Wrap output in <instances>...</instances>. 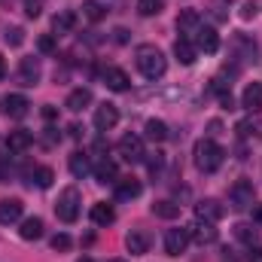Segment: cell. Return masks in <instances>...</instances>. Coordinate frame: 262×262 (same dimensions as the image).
<instances>
[{
    "label": "cell",
    "mask_w": 262,
    "mask_h": 262,
    "mask_svg": "<svg viewBox=\"0 0 262 262\" xmlns=\"http://www.w3.org/2000/svg\"><path fill=\"white\" fill-rule=\"evenodd\" d=\"M192 159H195V168L201 174H213L220 165H223V159H226V149L213 140V137H201L195 143V149H192Z\"/></svg>",
    "instance_id": "6da1fadb"
},
{
    "label": "cell",
    "mask_w": 262,
    "mask_h": 262,
    "mask_svg": "<svg viewBox=\"0 0 262 262\" xmlns=\"http://www.w3.org/2000/svg\"><path fill=\"white\" fill-rule=\"evenodd\" d=\"M137 70L146 76V79H162L165 76V70H168V61H165V55H162V49H156V46H137Z\"/></svg>",
    "instance_id": "7a4b0ae2"
},
{
    "label": "cell",
    "mask_w": 262,
    "mask_h": 262,
    "mask_svg": "<svg viewBox=\"0 0 262 262\" xmlns=\"http://www.w3.org/2000/svg\"><path fill=\"white\" fill-rule=\"evenodd\" d=\"M79 204H82L79 189H76V186H67L64 192L58 195V204H55L58 220H61V223H76V216H79Z\"/></svg>",
    "instance_id": "3957f363"
},
{
    "label": "cell",
    "mask_w": 262,
    "mask_h": 262,
    "mask_svg": "<svg viewBox=\"0 0 262 262\" xmlns=\"http://www.w3.org/2000/svg\"><path fill=\"white\" fill-rule=\"evenodd\" d=\"M253 198H256V189H253L250 180H235V183H232V189H229V204H232L235 210L253 207Z\"/></svg>",
    "instance_id": "277c9868"
},
{
    "label": "cell",
    "mask_w": 262,
    "mask_h": 262,
    "mask_svg": "<svg viewBox=\"0 0 262 262\" xmlns=\"http://www.w3.org/2000/svg\"><path fill=\"white\" fill-rule=\"evenodd\" d=\"M189 229H168L165 232V253L168 256H180V253H186V247H189Z\"/></svg>",
    "instance_id": "5b68a950"
},
{
    "label": "cell",
    "mask_w": 262,
    "mask_h": 262,
    "mask_svg": "<svg viewBox=\"0 0 262 262\" xmlns=\"http://www.w3.org/2000/svg\"><path fill=\"white\" fill-rule=\"evenodd\" d=\"M119 156L128 162V165H137V162H143V140L137 137V134H125L122 140H119Z\"/></svg>",
    "instance_id": "8992f818"
},
{
    "label": "cell",
    "mask_w": 262,
    "mask_h": 262,
    "mask_svg": "<svg viewBox=\"0 0 262 262\" xmlns=\"http://www.w3.org/2000/svg\"><path fill=\"white\" fill-rule=\"evenodd\" d=\"M177 31H180V40L198 37V31H201V15H198L195 9H183V12L177 15Z\"/></svg>",
    "instance_id": "52a82bcc"
},
{
    "label": "cell",
    "mask_w": 262,
    "mask_h": 262,
    "mask_svg": "<svg viewBox=\"0 0 262 262\" xmlns=\"http://www.w3.org/2000/svg\"><path fill=\"white\" fill-rule=\"evenodd\" d=\"M40 73H43V67H40V58H21L18 61V82L21 85H37L40 82Z\"/></svg>",
    "instance_id": "ba28073f"
},
{
    "label": "cell",
    "mask_w": 262,
    "mask_h": 262,
    "mask_svg": "<svg viewBox=\"0 0 262 262\" xmlns=\"http://www.w3.org/2000/svg\"><path fill=\"white\" fill-rule=\"evenodd\" d=\"M3 110H6V116H12V119H25V116L31 113V104H28L25 95H6V98H3Z\"/></svg>",
    "instance_id": "9c48e42d"
},
{
    "label": "cell",
    "mask_w": 262,
    "mask_h": 262,
    "mask_svg": "<svg viewBox=\"0 0 262 262\" xmlns=\"http://www.w3.org/2000/svg\"><path fill=\"white\" fill-rule=\"evenodd\" d=\"M116 122H119V110H116L113 104H101V107L95 110V128L98 131H110Z\"/></svg>",
    "instance_id": "30bf717a"
},
{
    "label": "cell",
    "mask_w": 262,
    "mask_h": 262,
    "mask_svg": "<svg viewBox=\"0 0 262 262\" xmlns=\"http://www.w3.org/2000/svg\"><path fill=\"white\" fill-rule=\"evenodd\" d=\"M223 213H226V210H223V204H220L216 198H204V201H198L195 204V216L198 220H204V223H216Z\"/></svg>",
    "instance_id": "8fae6325"
},
{
    "label": "cell",
    "mask_w": 262,
    "mask_h": 262,
    "mask_svg": "<svg viewBox=\"0 0 262 262\" xmlns=\"http://www.w3.org/2000/svg\"><path fill=\"white\" fill-rule=\"evenodd\" d=\"M21 210H25V204H21L18 198H3V201H0V226L18 223V220H21Z\"/></svg>",
    "instance_id": "7c38bea8"
},
{
    "label": "cell",
    "mask_w": 262,
    "mask_h": 262,
    "mask_svg": "<svg viewBox=\"0 0 262 262\" xmlns=\"http://www.w3.org/2000/svg\"><path fill=\"white\" fill-rule=\"evenodd\" d=\"M128 73L122 70V67H107L104 70V85L110 89V92H128Z\"/></svg>",
    "instance_id": "4fadbf2b"
},
{
    "label": "cell",
    "mask_w": 262,
    "mask_h": 262,
    "mask_svg": "<svg viewBox=\"0 0 262 262\" xmlns=\"http://www.w3.org/2000/svg\"><path fill=\"white\" fill-rule=\"evenodd\" d=\"M125 247H128L131 256H143V253L149 250V235H146L143 229H131L128 238H125Z\"/></svg>",
    "instance_id": "5bb4252c"
},
{
    "label": "cell",
    "mask_w": 262,
    "mask_h": 262,
    "mask_svg": "<svg viewBox=\"0 0 262 262\" xmlns=\"http://www.w3.org/2000/svg\"><path fill=\"white\" fill-rule=\"evenodd\" d=\"M31 143H34V134L25 131V128L9 131V137H6V149H9V152H25Z\"/></svg>",
    "instance_id": "9a60e30c"
},
{
    "label": "cell",
    "mask_w": 262,
    "mask_h": 262,
    "mask_svg": "<svg viewBox=\"0 0 262 262\" xmlns=\"http://www.w3.org/2000/svg\"><path fill=\"white\" fill-rule=\"evenodd\" d=\"M174 55H177V61H180L183 67H189V64H195L198 49H195L192 40H177V43H174Z\"/></svg>",
    "instance_id": "2e32d148"
},
{
    "label": "cell",
    "mask_w": 262,
    "mask_h": 262,
    "mask_svg": "<svg viewBox=\"0 0 262 262\" xmlns=\"http://www.w3.org/2000/svg\"><path fill=\"white\" fill-rule=\"evenodd\" d=\"M189 238H195L198 244H213L216 241V229H213V223L198 220L195 226H189Z\"/></svg>",
    "instance_id": "e0dca14e"
},
{
    "label": "cell",
    "mask_w": 262,
    "mask_h": 262,
    "mask_svg": "<svg viewBox=\"0 0 262 262\" xmlns=\"http://www.w3.org/2000/svg\"><path fill=\"white\" fill-rule=\"evenodd\" d=\"M241 104H244L250 113H259V110H262V82H250V85L244 89Z\"/></svg>",
    "instance_id": "ac0fdd59"
},
{
    "label": "cell",
    "mask_w": 262,
    "mask_h": 262,
    "mask_svg": "<svg viewBox=\"0 0 262 262\" xmlns=\"http://www.w3.org/2000/svg\"><path fill=\"white\" fill-rule=\"evenodd\" d=\"M43 220L40 216H28V220H21V229H18V235L25 238V241H37V238H43Z\"/></svg>",
    "instance_id": "d6986e66"
},
{
    "label": "cell",
    "mask_w": 262,
    "mask_h": 262,
    "mask_svg": "<svg viewBox=\"0 0 262 262\" xmlns=\"http://www.w3.org/2000/svg\"><path fill=\"white\" fill-rule=\"evenodd\" d=\"M195 43H198V49H204L207 55H213V52L220 49V34H216L213 28H201L198 37H195Z\"/></svg>",
    "instance_id": "ffe728a7"
},
{
    "label": "cell",
    "mask_w": 262,
    "mask_h": 262,
    "mask_svg": "<svg viewBox=\"0 0 262 262\" xmlns=\"http://www.w3.org/2000/svg\"><path fill=\"white\" fill-rule=\"evenodd\" d=\"M140 180H134V177H125V180H116V198L119 201H131V198L140 195Z\"/></svg>",
    "instance_id": "44dd1931"
},
{
    "label": "cell",
    "mask_w": 262,
    "mask_h": 262,
    "mask_svg": "<svg viewBox=\"0 0 262 262\" xmlns=\"http://www.w3.org/2000/svg\"><path fill=\"white\" fill-rule=\"evenodd\" d=\"M116 174H119V171H116V162L107 159V156L95 165V177H98V183H116Z\"/></svg>",
    "instance_id": "7402d4cb"
},
{
    "label": "cell",
    "mask_w": 262,
    "mask_h": 262,
    "mask_svg": "<svg viewBox=\"0 0 262 262\" xmlns=\"http://www.w3.org/2000/svg\"><path fill=\"white\" fill-rule=\"evenodd\" d=\"M89 104H92V92H89V89H73V92H70V95H67V110H70V113H79V110H82V107H89Z\"/></svg>",
    "instance_id": "603a6c76"
},
{
    "label": "cell",
    "mask_w": 262,
    "mask_h": 262,
    "mask_svg": "<svg viewBox=\"0 0 262 262\" xmlns=\"http://www.w3.org/2000/svg\"><path fill=\"white\" fill-rule=\"evenodd\" d=\"M76 28V12L73 9H61L55 18H52V31L55 34H70Z\"/></svg>",
    "instance_id": "cb8c5ba5"
},
{
    "label": "cell",
    "mask_w": 262,
    "mask_h": 262,
    "mask_svg": "<svg viewBox=\"0 0 262 262\" xmlns=\"http://www.w3.org/2000/svg\"><path fill=\"white\" fill-rule=\"evenodd\" d=\"M92 223H95V226H110V223H116V210L101 201V204L92 207Z\"/></svg>",
    "instance_id": "d4e9b609"
},
{
    "label": "cell",
    "mask_w": 262,
    "mask_h": 262,
    "mask_svg": "<svg viewBox=\"0 0 262 262\" xmlns=\"http://www.w3.org/2000/svg\"><path fill=\"white\" fill-rule=\"evenodd\" d=\"M67 165H70V174H73V177H79V180L92 171V165H89V156H85V152H73V156L67 159Z\"/></svg>",
    "instance_id": "484cf974"
},
{
    "label": "cell",
    "mask_w": 262,
    "mask_h": 262,
    "mask_svg": "<svg viewBox=\"0 0 262 262\" xmlns=\"http://www.w3.org/2000/svg\"><path fill=\"white\" fill-rule=\"evenodd\" d=\"M235 238H238L241 244H247V247H256V244H259V232H256L253 226H247V223H238V226H235Z\"/></svg>",
    "instance_id": "4316f807"
},
{
    "label": "cell",
    "mask_w": 262,
    "mask_h": 262,
    "mask_svg": "<svg viewBox=\"0 0 262 262\" xmlns=\"http://www.w3.org/2000/svg\"><path fill=\"white\" fill-rule=\"evenodd\" d=\"M82 15H85L89 21H101V18L107 15V6H104L101 0H85V3H82Z\"/></svg>",
    "instance_id": "83f0119b"
},
{
    "label": "cell",
    "mask_w": 262,
    "mask_h": 262,
    "mask_svg": "<svg viewBox=\"0 0 262 262\" xmlns=\"http://www.w3.org/2000/svg\"><path fill=\"white\" fill-rule=\"evenodd\" d=\"M152 213L162 216V220H177L180 216V204H174V201H156L152 204Z\"/></svg>",
    "instance_id": "f1b7e54d"
},
{
    "label": "cell",
    "mask_w": 262,
    "mask_h": 262,
    "mask_svg": "<svg viewBox=\"0 0 262 262\" xmlns=\"http://www.w3.org/2000/svg\"><path fill=\"white\" fill-rule=\"evenodd\" d=\"M34 183L40 186V189H49L52 186V180H55V174H52V168H46V165H40V168H34Z\"/></svg>",
    "instance_id": "f546056e"
},
{
    "label": "cell",
    "mask_w": 262,
    "mask_h": 262,
    "mask_svg": "<svg viewBox=\"0 0 262 262\" xmlns=\"http://www.w3.org/2000/svg\"><path fill=\"white\" fill-rule=\"evenodd\" d=\"M146 137L156 140V143L165 140V137H168V125H165L162 119H149V122H146Z\"/></svg>",
    "instance_id": "4dcf8cb0"
},
{
    "label": "cell",
    "mask_w": 262,
    "mask_h": 262,
    "mask_svg": "<svg viewBox=\"0 0 262 262\" xmlns=\"http://www.w3.org/2000/svg\"><path fill=\"white\" fill-rule=\"evenodd\" d=\"M162 0H137V12L140 15H159L162 12Z\"/></svg>",
    "instance_id": "1f68e13d"
},
{
    "label": "cell",
    "mask_w": 262,
    "mask_h": 262,
    "mask_svg": "<svg viewBox=\"0 0 262 262\" xmlns=\"http://www.w3.org/2000/svg\"><path fill=\"white\" fill-rule=\"evenodd\" d=\"M3 40H6L9 46H21V43H25V31H21V28H6Z\"/></svg>",
    "instance_id": "d6a6232c"
},
{
    "label": "cell",
    "mask_w": 262,
    "mask_h": 262,
    "mask_svg": "<svg viewBox=\"0 0 262 262\" xmlns=\"http://www.w3.org/2000/svg\"><path fill=\"white\" fill-rule=\"evenodd\" d=\"M37 49H40L43 55H52V52H55V37H49V34H43V37L37 40Z\"/></svg>",
    "instance_id": "836d02e7"
},
{
    "label": "cell",
    "mask_w": 262,
    "mask_h": 262,
    "mask_svg": "<svg viewBox=\"0 0 262 262\" xmlns=\"http://www.w3.org/2000/svg\"><path fill=\"white\" fill-rule=\"evenodd\" d=\"M43 12V0H25V15L28 18H37Z\"/></svg>",
    "instance_id": "e575fe53"
},
{
    "label": "cell",
    "mask_w": 262,
    "mask_h": 262,
    "mask_svg": "<svg viewBox=\"0 0 262 262\" xmlns=\"http://www.w3.org/2000/svg\"><path fill=\"white\" fill-rule=\"evenodd\" d=\"M67 247H70V235L61 232V235H55V238H52V250H67Z\"/></svg>",
    "instance_id": "d590c367"
},
{
    "label": "cell",
    "mask_w": 262,
    "mask_h": 262,
    "mask_svg": "<svg viewBox=\"0 0 262 262\" xmlns=\"http://www.w3.org/2000/svg\"><path fill=\"white\" fill-rule=\"evenodd\" d=\"M146 165H149V171H152V174H159V171H162V165H165V156H162V152H156Z\"/></svg>",
    "instance_id": "8d00e7d4"
},
{
    "label": "cell",
    "mask_w": 262,
    "mask_h": 262,
    "mask_svg": "<svg viewBox=\"0 0 262 262\" xmlns=\"http://www.w3.org/2000/svg\"><path fill=\"white\" fill-rule=\"evenodd\" d=\"M220 104H223L226 110H235V98H232V92H220Z\"/></svg>",
    "instance_id": "74e56055"
},
{
    "label": "cell",
    "mask_w": 262,
    "mask_h": 262,
    "mask_svg": "<svg viewBox=\"0 0 262 262\" xmlns=\"http://www.w3.org/2000/svg\"><path fill=\"white\" fill-rule=\"evenodd\" d=\"M113 40H116V43H128V31H125V28H116V31H113Z\"/></svg>",
    "instance_id": "f35d334b"
},
{
    "label": "cell",
    "mask_w": 262,
    "mask_h": 262,
    "mask_svg": "<svg viewBox=\"0 0 262 262\" xmlns=\"http://www.w3.org/2000/svg\"><path fill=\"white\" fill-rule=\"evenodd\" d=\"M247 262H262V247L256 244V247H250V256H247Z\"/></svg>",
    "instance_id": "ab89813d"
},
{
    "label": "cell",
    "mask_w": 262,
    "mask_h": 262,
    "mask_svg": "<svg viewBox=\"0 0 262 262\" xmlns=\"http://www.w3.org/2000/svg\"><path fill=\"white\" fill-rule=\"evenodd\" d=\"M43 116H46V119H49V122H52V119H55V116H58V110H55V107H52V104H46V107H43Z\"/></svg>",
    "instance_id": "60d3db41"
},
{
    "label": "cell",
    "mask_w": 262,
    "mask_h": 262,
    "mask_svg": "<svg viewBox=\"0 0 262 262\" xmlns=\"http://www.w3.org/2000/svg\"><path fill=\"white\" fill-rule=\"evenodd\" d=\"M253 223L262 226V204H253Z\"/></svg>",
    "instance_id": "b9f144b4"
},
{
    "label": "cell",
    "mask_w": 262,
    "mask_h": 262,
    "mask_svg": "<svg viewBox=\"0 0 262 262\" xmlns=\"http://www.w3.org/2000/svg\"><path fill=\"white\" fill-rule=\"evenodd\" d=\"M253 15H256V6H253V3H250V6H244V18H253Z\"/></svg>",
    "instance_id": "7bdbcfd3"
},
{
    "label": "cell",
    "mask_w": 262,
    "mask_h": 262,
    "mask_svg": "<svg viewBox=\"0 0 262 262\" xmlns=\"http://www.w3.org/2000/svg\"><path fill=\"white\" fill-rule=\"evenodd\" d=\"M3 73H6V61H3V55H0V79H3Z\"/></svg>",
    "instance_id": "ee69618b"
},
{
    "label": "cell",
    "mask_w": 262,
    "mask_h": 262,
    "mask_svg": "<svg viewBox=\"0 0 262 262\" xmlns=\"http://www.w3.org/2000/svg\"><path fill=\"white\" fill-rule=\"evenodd\" d=\"M76 262H95V259L92 256H82V259H76Z\"/></svg>",
    "instance_id": "f6af8a7d"
},
{
    "label": "cell",
    "mask_w": 262,
    "mask_h": 262,
    "mask_svg": "<svg viewBox=\"0 0 262 262\" xmlns=\"http://www.w3.org/2000/svg\"><path fill=\"white\" fill-rule=\"evenodd\" d=\"M107 262H125V259H107Z\"/></svg>",
    "instance_id": "bcb514c9"
}]
</instances>
